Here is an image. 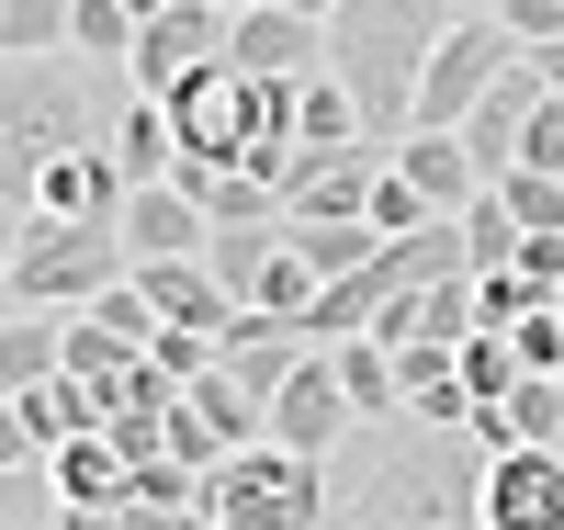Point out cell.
I'll use <instances>...</instances> for the list:
<instances>
[{
    "label": "cell",
    "instance_id": "obj_3",
    "mask_svg": "<svg viewBox=\"0 0 564 530\" xmlns=\"http://www.w3.org/2000/svg\"><path fill=\"white\" fill-rule=\"evenodd\" d=\"M339 508V463L294 452V441H238L204 474V519L215 530H327Z\"/></svg>",
    "mask_w": 564,
    "mask_h": 530
},
{
    "label": "cell",
    "instance_id": "obj_26",
    "mask_svg": "<svg viewBox=\"0 0 564 530\" xmlns=\"http://www.w3.org/2000/svg\"><path fill=\"white\" fill-rule=\"evenodd\" d=\"M520 159H531V170H564V90H542V113H531V136H520Z\"/></svg>",
    "mask_w": 564,
    "mask_h": 530
},
{
    "label": "cell",
    "instance_id": "obj_19",
    "mask_svg": "<svg viewBox=\"0 0 564 530\" xmlns=\"http://www.w3.org/2000/svg\"><path fill=\"white\" fill-rule=\"evenodd\" d=\"M34 372H68L57 305H12V327H0V383H34Z\"/></svg>",
    "mask_w": 564,
    "mask_h": 530
},
{
    "label": "cell",
    "instance_id": "obj_15",
    "mask_svg": "<svg viewBox=\"0 0 564 530\" xmlns=\"http://www.w3.org/2000/svg\"><path fill=\"white\" fill-rule=\"evenodd\" d=\"M531 113H542V68L520 57V68H508V79L486 90L475 113H463V148L486 159V181H497V170H520V136H531Z\"/></svg>",
    "mask_w": 564,
    "mask_h": 530
},
{
    "label": "cell",
    "instance_id": "obj_17",
    "mask_svg": "<svg viewBox=\"0 0 564 530\" xmlns=\"http://www.w3.org/2000/svg\"><path fill=\"white\" fill-rule=\"evenodd\" d=\"M102 136H113L124 181H170V170H181V125H170V102H148V90H124Z\"/></svg>",
    "mask_w": 564,
    "mask_h": 530
},
{
    "label": "cell",
    "instance_id": "obj_14",
    "mask_svg": "<svg viewBox=\"0 0 564 530\" xmlns=\"http://www.w3.org/2000/svg\"><path fill=\"white\" fill-rule=\"evenodd\" d=\"M45 486H57L68 508H124L135 497V452L113 441V429H79V441L45 452Z\"/></svg>",
    "mask_w": 564,
    "mask_h": 530
},
{
    "label": "cell",
    "instance_id": "obj_8",
    "mask_svg": "<svg viewBox=\"0 0 564 530\" xmlns=\"http://www.w3.org/2000/svg\"><path fill=\"white\" fill-rule=\"evenodd\" d=\"M486 530H564V441L486 452Z\"/></svg>",
    "mask_w": 564,
    "mask_h": 530
},
{
    "label": "cell",
    "instance_id": "obj_18",
    "mask_svg": "<svg viewBox=\"0 0 564 530\" xmlns=\"http://www.w3.org/2000/svg\"><path fill=\"white\" fill-rule=\"evenodd\" d=\"M327 361H339V383H350L361 418H406V372H395V350L372 339V327H361V339H327Z\"/></svg>",
    "mask_w": 564,
    "mask_h": 530
},
{
    "label": "cell",
    "instance_id": "obj_13",
    "mask_svg": "<svg viewBox=\"0 0 564 530\" xmlns=\"http://www.w3.org/2000/svg\"><path fill=\"white\" fill-rule=\"evenodd\" d=\"M124 249H135V260H181V249H215V215H204L181 181H135V192H124Z\"/></svg>",
    "mask_w": 564,
    "mask_h": 530
},
{
    "label": "cell",
    "instance_id": "obj_25",
    "mask_svg": "<svg viewBox=\"0 0 564 530\" xmlns=\"http://www.w3.org/2000/svg\"><path fill=\"white\" fill-rule=\"evenodd\" d=\"M372 226H384V237H406V226H430V192H417L406 170H384V181H372Z\"/></svg>",
    "mask_w": 564,
    "mask_h": 530
},
{
    "label": "cell",
    "instance_id": "obj_9",
    "mask_svg": "<svg viewBox=\"0 0 564 530\" xmlns=\"http://www.w3.org/2000/svg\"><path fill=\"white\" fill-rule=\"evenodd\" d=\"M361 429V407H350V383H339V361H327V339L294 361V383L271 396V441H294V452H327L339 463V441Z\"/></svg>",
    "mask_w": 564,
    "mask_h": 530
},
{
    "label": "cell",
    "instance_id": "obj_22",
    "mask_svg": "<svg viewBox=\"0 0 564 530\" xmlns=\"http://www.w3.org/2000/svg\"><path fill=\"white\" fill-rule=\"evenodd\" d=\"M0 57H68V0H0Z\"/></svg>",
    "mask_w": 564,
    "mask_h": 530
},
{
    "label": "cell",
    "instance_id": "obj_4",
    "mask_svg": "<svg viewBox=\"0 0 564 530\" xmlns=\"http://www.w3.org/2000/svg\"><path fill=\"white\" fill-rule=\"evenodd\" d=\"M124 271V215H12V305H90Z\"/></svg>",
    "mask_w": 564,
    "mask_h": 530
},
{
    "label": "cell",
    "instance_id": "obj_23",
    "mask_svg": "<svg viewBox=\"0 0 564 530\" xmlns=\"http://www.w3.org/2000/svg\"><path fill=\"white\" fill-rule=\"evenodd\" d=\"M497 192H508V215H520L531 237H564V170H497Z\"/></svg>",
    "mask_w": 564,
    "mask_h": 530
},
{
    "label": "cell",
    "instance_id": "obj_7",
    "mask_svg": "<svg viewBox=\"0 0 564 530\" xmlns=\"http://www.w3.org/2000/svg\"><path fill=\"white\" fill-rule=\"evenodd\" d=\"M395 170V148H372V136H350V148H294V170H282V215L294 226H327V215H372V181Z\"/></svg>",
    "mask_w": 564,
    "mask_h": 530
},
{
    "label": "cell",
    "instance_id": "obj_2",
    "mask_svg": "<svg viewBox=\"0 0 564 530\" xmlns=\"http://www.w3.org/2000/svg\"><path fill=\"white\" fill-rule=\"evenodd\" d=\"M441 34H452V0H339V12H327V68H339V90L361 102L372 148H395L417 125V79H430Z\"/></svg>",
    "mask_w": 564,
    "mask_h": 530
},
{
    "label": "cell",
    "instance_id": "obj_11",
    "mask_svg": "<svg viewBox=\"0 0 564 530\" xmlns=\"http://www.w3.org/2000/svg\"><path fill=\"white\" fill-rule=\"evenodd\" d=\"M124 159H113V136H90V148H68V159H45L34 170V204L23 215H124Z\"/></svg>",
    "mask_w": 564,
    "mask_h": 530
},
{
    "label": "cell",
    "instance_id": "obj_10",
    "mask_svg": "<svg viewBox=\"0 0 564 530\" xmlns=\"http://www.w3.org/2000/svg\"><path fill=\"white\" fill-rule=\"evenodd\" d=\"M238 68L249 79H316L327 68V23L294 0H238Z\"/></svg>",
    "mask_w": 564,
    "mask_h": 530
},
{
    "label": "cell",
    "instance_id": "obj_28",
    "mask_svg": "<svg viewBox=\"0 0 564 530\" xmlns=\"http://www.w3.org/2000/svg\"><path fill=\"white\" fill-rule=\"evenodd\" d=\"M531 68H542V90H564V34H553V45H531Z\"/></svg>",
    "mask_w": 564,
    "mask_h": 530
},
{
    "label": "cell",
    "instance_id": "obj_21",
    "mask_svg": "<svg viewBox=\"0 0 564 530\" xmlns=\"http://www.w3.org/2000/svg\"><path fill=\"white\" fill-rule=\"evenodd\" d=\"M463 237H475V271H508V260L531 249V226L508 215V192H497V181L475 192V204H463Z\"/></svg>",
    "mask_w": 564,
    "mask_h": 530
},
{
    "label": "cell",
    "instance_id": "obj_6",
    "mask_svg": "<svg viewBox=\"0 0 564 530\" xmlns=\"http://www.w3.org/2000/svg\"><path fill=\"white\" fill-rule=\"evenodd\" d=\"M204 68H238V0H170V12L135 23V90L170 102V90H193Z\"/></svg>",
    "mask_w": 564,
    "mask_h": 530
},
{
    "label": "cell",
    "instance_id": "obj_20",
    "mask_svg": "<svg viewBox=\"0 0 564 530\" xmlns=\"http://www.w3.org/2000/svg\"><path fill=\"white\" fill-rule=\"evenodd\" d=\"M68 57L135 68V0H68Z\"/></svg>",
    "mask_w": 564,
    "mask_h": 530
},
{
    "label": "cell",
    "instance_id": "obj_27",
    "mask_svg": "<svg viewBox=\"0 0 564 530\" xmlns=\"http://www.w3.org/2000/svg\"><path fill=\"white\" fill-rule=\"evenodd\" d=\"M497 23L520 34V45H553L564 34V0H497Z\"/></svg>",
    "mask_w": 564,
    "mask_h": 530
},
{
    "label": "cell",
    "instance_id": "obj_5",
    "mask_svg": "<svg viewBox=\"0 0 564 530\" xmlns=\"http://www.w3.org/2000/svg\"><path fill=\"white\" fill-rule=\"evenodd\" d=\"M90 148V113H79V79L57 57H0V192L12 215L34 204V170Z\"/></svg>",
    "mask_w": 564,
    "mask_h": 530
},
{
    "label": "cell",
    "instance_id": "obj_16",
    "mask_svg": "<svg viewBox=\"0 0 564 530\" xmlns=\"http://www.w3.org/2000/svg\"><path fill=\"white\" fill-rule=\"evenodd\" d=\"M475 441L508 452V441H564V372H520L497 407H475Z\"/></svg>",
    "mask_w": 564,
    "mask_h": 530
},
{
    "label": "cell",
    "instance_id": "obj_1",
    "mask_svg": "<svg viewBox=\"0 0 564 530\" xmlns=\"http://www.w3.org/2000/svg\"><path fill=\"white\" fill-rule=\"evenodd\" d=\"M327 530H486V441L430 418H361L339 441Z\"/></svg>",
    "mask_w": 564,
    "mask_h": 530
},
{
    "label": "cell",
    "instance_id": "obj_12",
    "mask_svg": "<svg viewBox=\"0 0 564 530\" xmlns=\"http://www.w3.org/2000/svg\"><path fill=\"white\" fill-rule=\"evenodd\" d=\"M395 170L430 192V215H463V204L486 192V159L463 148V125H406V136H395Z\"/></svg>",
    "mask_w": 564,
    "mask_h": 530
},
{
    "label": "cell",
    "instance_id": "obj_24",
    "mask_svg": "<svg viewBox=\"0 0 564 530\" xmlns=\"http://www.w3.org/2000/svg\"><path fill=\"white\" fill-rule=\"evenodd\" d=\"M520 372H531V361H520V339H508V327H475V339H463V383H475V407H497Z\"/></svg>",
    "mask_w": 564,
    "mask_h": 530
}]
</instances>
